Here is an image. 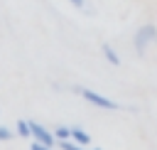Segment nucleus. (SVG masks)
<instances>
[{"instance_id":"obj_1","label":"nucleus","mask_w":157,"mask_h":150,"mask_svg":"<svg viewBox=\"0 0 157 150\" xmlns=\"http://www.w3.org/2000/svg\"><path fill=\"white\" fill-rule=\"evenodd\" d=\"M155 42H157V27H155L152 22H145L142 27H137V32H135V37H132V47H135V52H137L140 57H145L147 49H150Z\"/></svg>"},{"instance_id":"obj_2","label":"nucleus","mask_w":157,"mask_h":150,"mask_svg":"<svg viewBox=\"0 0 157 150\" xmlns=\"http://www.w3.org/2000/svg\"><path fill=\"white\" fill-rule=\"evenodd\" d=\"M76 91H78V96H81L86 103H91V106H96V108H103V111H118V108H120L118 101H113V98H108V96H103V93H98V91H93V89L81 86V89H76Z\"/></svg>"},{"instance_id":"obj_3","label":"nucleus","mask_w":157,"mask_h":150,"mask_svg":"<svg viewBox=\"0 0 157 150\" xmlns=\"http://www.w3.org/2000/svg\"><path fill=\"white\" fill-rule=\"evenodd\" d=\"M29 133H32V140H37V143H44V145H52V148L59 143L56 135H54V130L44 128V125L37 123V120H29Z\"/></svg>"},{"instance_id":"obj_4","label":"nucleus","mask_w":157,"mask_h":150,"mask_svg":"<svg viewBox=\"0 0 157 150\" xmlns=\"http://www.w3.org/2000/svg\"><path fill=\"white\" fill-rule=\"evenodd\" d=\"M101 52H103V57H105V61L110 64V66H120V54L113 49V44H101Z\"/></svg>"},{"instance_id":"obj_5","label":"nucleus","mask_w":157,"mask_h":150,"mask_svg":"<svg viewBox=\"0 0 157 150\" xmlns=\"http://www.w3.org/2000/svg\"><path fill=\"white\" fill-rule=\"evenodd\" d=\"M69 140H74V143H78V145H86V148L91 145V135H88L83 128H76V125L71 128V138H69Z\"/></svg>"},{"instance_id":"obj_6","label":"nucleus","mask_w":157,"mask_h":150,"mask_svg":"<svg viewBox=\"0 0 157 150\" xmlns=\"http://www.w3.org/2000/svg\"><path fill=\"white\" fill-rule=\"evenodd\" d=\"M59 148L61 150H101V148H86V145H78L74 140H59Z\"/></svg>"},{"instance_id":"obj_7","label":"nucleus","mask_w":157,"mask_h":150,"mask_svg":"<svg viewBox=\"0 0 157 150\" xmlns=\"http://www.w3.org/2000/svg\"><path fill=\"white\" fill-rule=\"evenodd\" d=\"M15 130H17V135H20V138H32V133H29V120H25V118H20V120H17Z\"/></svg>"},{"instance_id":"obj_8","label":"nucleus","mask_w":157,"mask_h":150,"mask_svg":"<svg viewBox=\"0 0 157 150\" xmlns=\"http://www.w3.org/2000/svg\"><path fill=\"white\" fill-rule=\"evenodd\" d=\"M54 135H56V140H69V138H71V128L56 125V128H54Z\"/></svg>"},{"instance_id":"obj_9","label":"nucleus","mask_w":157,"mask_h":150,"mask_svg":"<svg viewBox=\"0 0 157 150\" xmlns=\"http://www.w3.org/2000/svg\"><path fill=\"white\" fill-rule=\"evenodd\" d=\"M10 138H12V130L0 125V143H5V140H10Z\"/></svg>"},{"instance_id":"obj_10","label":"nucleus","mask_w":157,"mask_h":150,"mask_svg":"<svg viewBox=\"0 0 157 150\" xmlns=\"http://www.w3.org/2000/svg\"><path fill=\"white\" fill-rule=\"evenodd\" d=\"M29 150H54V148H52V145H44V143H37V140H32Z\"/></svg>"},{"instance_id":"obj_11","label":"nucleus","mask_w":157,"mask_h":150,"mask_svg":"<svg viewBox=\"0 0 157 150\" xmlns=\"http://www.w3.org/2000/svg\"><path fill=\"white\" fill-rule=\"evenodd\" d=\"M69 2H71V5H74V7H78V10H81V7H83V5H86V0H69Z\"/></svg>"}]
</instances>
